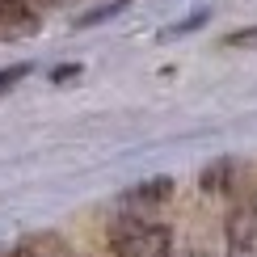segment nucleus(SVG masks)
Listing matches in <instances>:
<instances>
[{"mask_svg":"<svg viewBox=\"0 0 257 257\" xmlns=\"http://www.w3.org/2000/svg\"><path fill=\"white\" fill-rule=\"evenodd\" d=\"M114 257H173V232L144 215H122L110 228Z\"/></svg>","mask_w":257,"mask_h":257,"instance_id":"obj_1","label":"nucleus"},{"mask_svg":"<svg viewBox=\"0 0 257 257\" xmlns=\"http://www.w3.org/2000/svg\"><path fill=\"white\" fill-rule=\"evenodd\" d=\"M228 257H257V198H240L223 223Z\"/></svg>","mask_w":257,"mask_h":257,"instance_id":"obj_2","label":"nucleus"},{"mask_svg":"<svg viewBox=\"0 0 257 257\" xmlns=\"http://www.w3.org/2000/svg\"><path fill=\"white\" fill-rule=\"evenodd\" d=\"M169 194H173V181H169V177H152V181H139V186L122 190V198H118V211H122V215H144V211L160 207V202H165Z\"/></svg>","mask_w":257,"mask_h":257,"instance_id":"obj_3","label":"nucleus"},{"mask_svg":"<svg viewBox=\"0 0 257 257\" xmlns=\"http://www.w3.org/2000/svg\"><path fill=\"white\" fill-rule=\"evenodd\" d=\"M38 26L34 0H0V38H26Z\"/></svg>","mask_w":257,"mask_h":257,"instance_id":"obj_4","label":"nucleus"},{"mask_svg":"<svg viewBox=\"0 0 257 257\" xmlns=\"http://www.w3.org/2000/svg\"><path fill=\"white\" fill-rule=\"evenodd\" d=\"M223 47H232V51H257V26L228 34V38H223Z\"/></svg>","mask_w":257,"mask_h":257,"instance_id":"obj_5","label":"nucleus"},{"mask_svg":"<svg viewBox=\"0 0 257 257\" xmlns=\"http://www.w3.org/2000/svg\"><path fill=\"white\" fill-rule=\"evenodd\" d=\"M26 63H17V68H0V93H9V89H13V84H21V80H26Z\"/></svg>","mask_w":257,"mask_h":257,"instance_id":"obj_6","label":"nucleus"},{"mask_svg":"<svg viewBox=\"0 0 257 257\" xmlns=\"http://www.w3.org/2000/svg\"><path fill=\"white\" fill-rule=\"evenodd\" d=\"M186 257H202V253H186Z\"/></svg>","mask_w":257,"mask_h":257,"instance_id":"obj_7","label":"nucleus"}]
</instances>
